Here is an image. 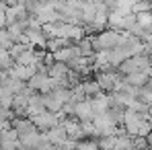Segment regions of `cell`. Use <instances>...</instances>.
Returning <instances> with one entry per match:
<instances>
[{"instance_id": "obj_1", "label": "cell", "mask_w": 152, "mask_h": 150, "mask_svg": "<svg viewBox=\"0 0 152 150\" xmlns=\"http://www.w3.org/2000/svg\"><path fill=\"white\" fill-rule=\"evenodd\" d=\"M91 39H93V50L95 51H109L126 43V33H119V31L107 27V29L99 31L95 37H91Z\"/></svg>"}, {"instance_id": "obj_2", "label": "cell", "mask_w": 152, "mask_h": 150, "mask_svg": "<svg viewBox=\"0 0 152 150\" xmlns=\"http://www.w3.org/2000/svg\"><path fill=\"white\" fill-rule=\"evenodd\" d=\"M124 78H126V76L119 72V68H107V70H97V72H95V80L99 82V86H101L105 93L115 91L117 82L124 80Z\"/></svg>"}, {"instance_id": "obj_3", "label": "cell", "mask_w": 152, "mask_h": 150, "mask_svg": "<svg viewBox=\"0 0 152 150\" xmlns=\"http://www.w3.org/2000/svg\"><path fill=\"white\" fill-rule=\"evenodd\" d=\"M31 121L37 125V130L39 132H48L51 127H56V125H60V117H58V113H53V111H41V113H35V115H31Z\"/></svg>"}, {"instance_id": "obj_4", "label": "cell", "mask_w": 152, "mask_h": 150, "mask_svg": "<svg viewBox=\"0 0 152 150\" xmlns=\"http://www.w3.org/2000/svg\"><path fill=\"white\" fill-rule=\"evenodd\" d=\"M84 27L82 25H70V23H62L60 21V37H66V39H72V41H80L84 37Z\"/></svg>"}, {"instance_id": "obj_5", "label": "cell", "mask_w": 152, "mask_h": 150, "mask_svg": "<svg viewBox=\"0 0 152 150\" xmlns=\"http://www.w3.org/2000/svg\"><path fill=\"white\" fill-rule=\"evenodd\" d=\"M0 146L4 150H21V140H19V136L12 127H6L0 134Z\"/></svg>"}, {"instance_id": "obj_6", "label": "cell", "mask_w": 152, "mask_h": 150, "mask_svg": "<svg viewBox=\"0 0 152 150\" xmlns=\"http://www.w3.org/2000/svg\"><path fill=\"white\" fill-rule=\"evenodd\" d=\"M80 56V51L76 48V43L72 45H64V48H60L58 51H53V58L58 60V62H64V64H70L72 60H76Z\"/></svg>"}, {"instance_id": "obj_7", "label": "cell", "mask_w": 152, "mask_h": 150, "mask_svg": "<svg viewBox=\"0 0 152 150\" xmlns=\"http://www.w3.org/2000/svg\"><path fill=\"white\" fill-rule=\"evenodd\" d=\"M2 89L8 91L10 95H19V93H25L27 82H25V80H21V78H17V76L8 74L4 80H2Z\"/></svg>"}, {"instance_id": "obj_8", "label": "cell", "mask_w": 152, "mask_h": 150, "mask_svg": "<svg viewBox=\"0 0 152 150\" xmlns=\"http://www.w3.org/2000/svg\"><path fill=\"white\" fill-rule=\"evenodd\" d=\"M45 136H48V140H50L51 144H62L64 140H68V132H66V127H64V124L56 125V127H51V130H48L45 132Z\"/></svg>"}, {"instance_id": "obj_9", "label": "cell", "mask_w": 152, "mask_h": 150, "mask_svg": "<svg viewBox=\"0 0 152 150\" xmlns=\"http://www.w3.org/2000/svg\"><path fill=\"white\" fill-rule=\"evenodd\" d=\"M74 117H78L80 121L82 119H93V105H91V99H84L80 103L74 105Z\"/></svg>"}, {"instance_id": "obj_10", "label": "cell", "mask_w": 152, "mask_h": 150, "mask_svg": "<svg viewBox=\"0 0 152 150\" xmlns=\"http://www.w3.org/2000/svg\"><path fill=\"white\" fill-rule=\"evenodd\" d=\"M8 74L17 76V78H21V80H25V82H27L31 76L35 74V66H23V64H17V62H15V66L8 68Z\"/></svg>"}, {"instance_id": "obj_11", "label": "cell", "mask_w": 152, "mask_h": 150, "mask_svg": "<svg viewBox=\"0 0 152 150\" xmlns=\"http://www.w3.org/2000/svg\"><path fill=\"white\" fill-rule=\"evenodd\" d=\"M148 78H150V74H146V72H142V70H136V72L126 74V80L129 84H134V86H144V84L148 82Z\"/></svg>"}, {"instance_id": "obj_12", "label": "cell", "mask_w": 152, "mask_h": 150, "mask_svg": "<svg viewBox=\"0 0 152 150\" xmlns=\"http://www.w3.org/2000/svg\"><path fill=\"white\" fill-rule=\"evenodd\" d=\"M15 62H17V64H23V66H35V62H37V58H35V48H27L23 53L17 56Z\"/></svg>"}, {"instance_id": "obj_13", "label": "cell", "mask_w": 152, "mask_h": 150, "mask_svg": "<svg viewBox=\"0 0 152 150\" xmlns=\"http://www.w3.org/2000/svg\"><path fill=\"white\" fill-rule=\"evenodd\" d=\"M76 48H78V51H80V56H86V58H91V56H95L97 51L93 50V39L91 37H82L80 41H76Z\"/></svg>"}, {"instance_id": "obj_14", "label": "cell", "mask_w": 152, "mask_h": 150, "mask_svg": "<svg viewBox=\"0 0 152 150\" xmlns=\"http://www.w3.org/2000/svg\"><path fill=\"white\" fill-rule=\"evenodd\" d=\"M68 70H70L68 64L56 60V62L50 66V76H51V78H66V76H68Z\"/></svg>"}, {"instance_id": "obj_15", "label": "cell", "mask_w": 152, "mask_h": 150, "mask_svg": "<svg viewBox=\"0 0 152 150\" xmlns=\"http://www.w3.org/2000/svg\"><path fill=\"white\" fill-rule=\"evenodd\" d=\"M82 89H84V93H86V97H88V99H93L95 95H99V93L103 91L95 78H93V80H84V82H82Z\"/></svg>"}, {"instance_id": "obj_16", "label": "cell", "mask_w": 152, "mask_h": 150, "mask_svg": "<svg viewBox=\"0 0 152 150\" xmlns=\"http://www.w3.org/2000/svg\"><path fill=\"white\" fill-rule=\"evenodd\" d=\"M84 99H88V97H86V93H84V89H82V82L70 86V101H72V103H80V101H84Z\"/></svg>"}, {"instance_id": "obj_17", "label": "cell", "mask_w": 152, "mask_h": 150, "mask_svg": "<svg viewBox=\"0 0 152 150\" xmlns=\"http://www.w3.org/2000/svg\"><path fill=\"white\" fill-rule=\"evenodd\" d=\"M80 125H82V132H84L86 138H99V134H97V125H95L93 119H82Z\"/></svg>"}, {"instance_id": "obj_18", "label": "cell", "mask_w": 152, "mask_h": 150, "mask_svg": "<svg viewBox=\"0 0 152 150\" xmlns=\"http://www.w3.org/2000/svg\"><path fill=\"white\" fill-rule=\"evenodd\" d=\"M76 150H99L97 138H82L76 142Z\"/></svg>"}, {"instance_id": "obj_19", "label": "cell", "mask_w": 152, "mask_h": 150, "mask_svg": "<svg viewBox=\"0 0 152 150\" xmlns=\"http://www.w3.org/2000/svg\"><path fill=\"white\" fill-rule=\"evenodd\" d=\"M27 48H29L27 43H21V41H12V45L8 48V53H10V58H12V60H17V56H19V53H23Z\"/></svg>"}, {"instance_id": "obj_20", "label": "cell", "mask_w": 152, "mask_h": 150, "mask_svg": "<svg viewBox=\"0 0 152 150\" xmlns=\"http://www.w3.org/2000/svg\"><path fill=\"white\" fill-rule=\"evenodd\" d=\"M132 146L136 150H148V140H146V136H132Z\"/></svg>"}, {"instance_id": "obj_21", "label": "cell", "mask_w": 152, "mask_h": 150, "mask_svg": "<svg viewBox=\"0 0 152 150\" xmlns=\"http://www.w3.org/2000/svg\"><path fill=\"white\" fill-rule=\"evenodd\" d=\"M35 150H58L56 144H51L50 140H48V136H45V132H43V136H41V142L37 144V148Z\"/></svg>"}, {"instance_id": "obj_22", "label": "cell", "mask_w": 152, "mask_h": 150, "mask_svg": "<svg viewBox=\"0 0 152 150\" xmlns=\"http://www.w3.org/2000/svg\"><path fill=\"white\" fill-rule=\"evenodd\" d=\"M146 140H148V150H152V130H150V134L146 136Z\"/></svg>"}, {"instance_id": "obj_23", "label": "cell", "mask_w": 152, "mask_h": 150, "mask_svg": "<svg viewBox=\"0 0 152 150\" xmlns=\"http://www.w3.org/2000/svg\"><path fill=\"white\" fill-rule=\"evenodd\" d=\"M127 150H136V148H134V146H129V148H127Z\"/></svg>"}, {"instance_id": "obj_24", "label": "cell", "mask_w": 152, "mask_h": 150, "mask_svg": "<svg viewBox=\"0 0 152 150\" xmlns=\"http://www.w3.org/2000/svg\"><path fill=\"white\" fill-rule=\"evenodd\" d=\"M0 150H4V148H2V146H0Z\"/></svg>"}, {"instance_id": "obj_25", "label": "cell", "mask_w": 152, "mask_h": 150, "mask_svg": "<svg viewBox=\"0 0 152 150\" xmlns=\"http://www.w3.org/2000/svg\"><path fill=\"white\" fill-rule=\"evenodd\" d=\"M74 150H76V148H74Z\"/></svg>"}]
</instances>
